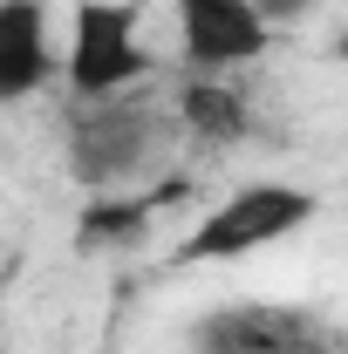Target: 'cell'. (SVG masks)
Wrapping results in <instances>:
<instances>
[{
	"instance_id": "277c9868",
	"label": "cell",
	"mask_w": 348,
	"mask_h": 354,
	"mask_svg": "<svg viewBox=\"0 0 348 354\" xmlns=\"http://www.w3.org/2000/svg\"><path fill=\"white\" fill-rule=\"evenodd\" d=\"M191 354H342L335 327L314 307H280V300H218L191 313L184 327Z\"/></svg>"
},
{
	"instance_id": "8992f818",
	"label": "cell",
	"mask_w": 348,
	"mask_h": 354,
	"mask_svg": "<svg viewBox=\"0 0 348 354\" xmlns=\"http://www.w3.org/2000/svg\"><path fill=\"white\" fill-rule=\"evenodd\" d=\"M62 75L48 0H0V102H28Z\"/></svg>"
},
{
	"instance_id": "ba28073f",
	"label": "cell",
	"mask_w": 348,
	"mask_h": 354,
	"mask_svg": "<svg viewBox=\"0 0 348 354\" xmlns=\"http://www.w3.org/2000/svg\"><path fill=\"white\" fill-rule=\"evenodd\" d=\"M184 184H157V191H89L82 218H76V245H137L150 218L171 205Z\"/></svg>"
},
{
	"instance_id": "5b68a950",
	"label": "cell",
	"mask_w": 348,
	"mask_h": 354,
	"mask_svg": "<svg viewBox=\"0 0 348 354\" xmlns=\"http://www.w3.org/2000/svg\"><path fill=\"white\" fill-rule=\"evenodd\" d=\"M177 48L191 75H232L273 48V28L253 0H177Z\"/></svg>"
},
{
	"instance_id": "7a4b0ae2",
	"label": "cell",
	"mask_w": 348,
	"mask_h": 354,
	"mask_svg": "<svg viewBox=\"0 0 348 354\" xmlns=\"http://www.w3.org/2000/svg\"><path fill=\"white\" fill-rule=\"evenodd\" d=\"M157 150H164V116L137 88L103 95V102H76L69 130H62V157L82 191H130L157 164Z\"/></svg>"
},
{
	"instance_id": "52a82bcc",
	"label": "cell",
	"mask_w": 348,
	"mask_h": 354,
	"mask_svg": "<svg viewBox=\"0 0 348 354\" xmlns=\"http://www.w3.org/2000/svg\"><path fill=\"white\" fill-rule=\"evenodd\" d=\"M177 130L205 150H232L253 136V95L239 88V75H191L177 88Z\"/></svg>"
},
{
	"instance_id": "3957f363",
	"label": "cell",
	"mask_w": 348,
	"mask_h": 354,
	"mask_svg": "<svg viewBox=\"0 0 348 354\" xmlns=\"http://www.w3.org/2000/svg\"><path fill=\"white\" fill-rule=\"evenodd\" d=\"M150 75V41L130 0H76L69 14V48H62V82L76 102L123 95Z\"/></svg>"
},
{
	"instance_id": "9c48e42d",
	"label": "cell",
	"mask_w": 348,
	"mask_h": 354,
	"mask_svg": "<svg viewBox=\"0 0 348 354\" xmlns=\"http://www.w3.org/2000/svg\"><path fill=\"white\" fill-rule=\"evenodd\" d=\"M253 7H260L266 28H301V21H314V7H321V0H253Z\"/></svg>"
},
{
	"instance_id": "6da1fadb",
	"label": "cell",
	"mask_w": 348,
	"mask_h": 354,
	"mask_svg": "<svg viewBox=\"0 0 348 354\" xmlns=\"http://www.w3.org/2000/svg\"><path fill=\"white\" fill-rule=\"evenodd\" d=\"M321 212V198L307 191V184H280V177H253V184H239V191H225L205 218L191 225L184 239H177L171 266H239L266 252V245H280V239H294L301 225H314Z\"/></svg>"
}]
</instances>
